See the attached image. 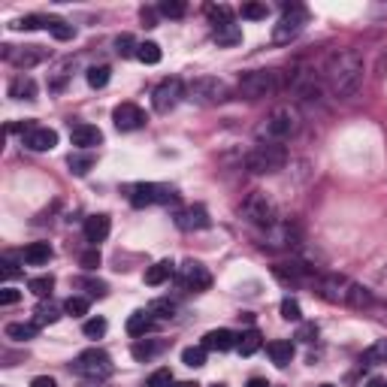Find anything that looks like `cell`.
<instances>
[{
  "label": "cell",
  "mask_w": 387,
  "mask_h": 387,
  "mask_svg": "<svg viewBox=\"0 0 387 387\" xmlns=\"http://www.w3.org/2000/svg\"><path fill=\"white\" fill-rule=\"evenodd\" d=\"M327 85L339 100H351L363 85V58L354 49H339L324 67Z\"/></svg>",
  "instance_id": "cell-1"
},
{
  "label": "cell",
  "mask_w": 387,
  "mask_h": 387,
  "mask_svg": "<svg viewBox=\"0 0 387 387\" xmlns=\"http://www.w3.org/2000/svg\"><path fill=\"white\" fill-rule=\"evenodd\" d=\"M318 293L327 302H339V306H348V309L372 306V291H366L363 284L345 279V275H324V279H318Z\"/></svg>",
  "instance_id": "cell-2"
},
{
  "label": "cell",
  "mask_w": 387,
  "mask_h": 387,
  "mask_svg": "<svg viewBox=\"0 0 387 387\" xmlns=\"http://www.w3.org/2000/svg\"><path fill=\"white\" fill-rule=\"evenodd\" d=\"M288 163V149L282 143H261L245 154V170L254 176H270V173L284 170Z\"/></svg>",
  "instance_id": "cell-3"
},
{
  "label": "cell",
  "mask_w": 387,
  "mask_h": 387,
  "mask_svg": "<svg viewBox=\"0 0 387 387\" xmlns=\"http://www.w3.org/2000/svg\"><path fill=\"white\" fill-rule=\"evenodd\" d=\"M300 124H302V118L293 106H275L272 112L263 118L261 136H266V143H284L300 131Z\"/></svg>",
  "instance_id": "cell-4"
},
{
  "label": "cell",
  "mask_w": 387,
  "mask_h": 387,
  "mask_svg": "<svg viewBox=\"0 0 387 387\" xmlns=\"http://www.w3.org/2000/svg\"><path fill=\"white\" fill-rule=\"evenodd\" d=\"M185 97L191 100V103H197V106H218V103H224V100L230 97V88H227L224 79L197 76V79H191L185 85Z\"/></svg>",
  "instance_id": "cell-5"
},
{
  "label": "cell",
  "mask_w": 387,
  "mask_h": 387,
  "mask_svg": "<svg viewBox=\"0 0 387 387\" xmlns=\"http://www.w3.org/2000/svg\"><path fill=\"white\" fill-rule=\"evenodd\" d=\"M279 91V73L275 70H251L239 76V97L245 100H263Z\"/></svg>",
  "instance_id": "cell-6"
},
{
  "label": "cell",
  "mask_w": 387,
  "mask_h": 387,
  "mask_svg": "<svg viewBox=\"0 0 387 387\" xmlns=\"http://www.w3.org/2000/svg\"><path fill=\"white\" fill-rule=\"evenodd\" d=\"M73 372L82 375V379H88V381H103L112 375V357L106 351H100V348H88V351H82L76 357Z\"/></svg>",
  "instance_id": "cell-7"
},
{
  "label": "cell",
  "mask_w": 387,
  "mask_h": 387,
  "mask_svg": "<svg viewBox=\"0 0 387 387\" xmlns=\"http://www.w3.org/2000/svg\"><path fill=\"white\" fill-rule=\"evenodd\" d=\"M306 22H309L306 6L288 3V6L282 9L279 24L272 27V40H275V43H291V40H297V36L302 34V27H306Z\"/></svg>",
  "instance_id": "cell-8"
},
{
  "label": "cell",
  "mask_w": 387,
  "mask_h": 387,
  "mask_svg": "<svg viewBox=\"0 0 387 387\" xmlns=\"http://www.w3.org/2000/svg\"><path fill=\"white\" fill-rule=\"evenodd\" d=\"M127 197H131L136 209H143V206H154V203H176L179 194L176 188L158 185V182H136V185L127 188Z\"/></svg>",
  "instance_id": "cell-9"
},
{
  "label": "cell",
  "mask_w": 387,
  "mask_h": 387,
  "mask_svg": "<svg viewBox=\"0 0 387 387\" xmlns=\"http://www.w3.org/2000/svg\"><path fill=\"white\" fill-rule=\"evenodd\" d=\"M242 215L257 227H272L275 224V203L263 191H251L242 203Z\"/></svg>",
  "instance_id": "cell-10"
},
{
  "label": "cell",
  "mask_w": 387,
  "mask_h": 387,
  "mask_svg": "<svg viewBox=\"0 0 387 387\" xmlns=\"http://www.w3.org/2000/svg\"><path fill=\"white\" fill-rule=\"evenodd\" d=\"M185 97V82L176 79V76H170V79H163L158 88H154V94H152V106H154V112H161V115H167L170 109H176L179 106V100Z\"/></svg>",
  "instance_id": "cell-11"
},
{
  "label": "cell",
  "mask_w": 387,
  "mask_h": 387,
  "mask_svg": "<svg viewBox=\"0 0 387 387\" xmlns=\"http://www.w3.org/2000/svg\"><path fill=\"white\" fill-rule=\"evenodd\" d=\"M3 58L18 70H31L40 61H45V49H40V45H3Z\"/></svg>",
  "instance_id": "cell-12"
},
{
  "label": "cell",
  "mask_w": 387,
  "mask_h": 387,
  "mask_svg": "<svg viewBox=\"0 0 387 387\" xmlns=\"http://www.w3.org/2000/svg\"><path fill=\"white\" fill-rule=\"evenodd\" d=\"M179 282L185 284L188 291H206L212 284V275L200 261H185L179 266Z\"/></svg>",
  "instance_id": "cell-13"
},
{
  "label": "cell",
  "mask_w": 387,
  "mask_h": 387,
  "mask_svg": "<svg viewBox=\"0 0 387 387\" xmlns=\"http://www.w3.org/2000/svg\"><path fill=\"white\" fill-rule=\"evenodd\" d=\"M112 122L118 131H140V127H145L149 118H145V112L136 103H118L112 109Z\"/></svg>",
  "instance_id": "cell-14"
},
{
  "label": "cell",
  "mask_w": 387,
  "mask_h": 387,
  "mask_svg": "<svg viewBox=\"0 0 387 387\" xmlns=\"http://www.w3.org/2000/svg\"><path fill=\"white\" fill-rule=\"evenodd\" d=\"M263 239H270V248H293L300 245V227L291 224V221H284V224L275 221L272 227H266Z\"/></svg>",
  "instance_id": "cell-15"
},
{
  "label": "cell",
  "mask_w": 387,
  "mask_h": 387,
  "mask_svg": "<svg viewBox=\"0 0 387 387\" xmlns=\"http://www.w3.org/2000/svg\"><path fill=\"white\" fill-rule=\"evenodd\" d=\"M176 227L185 230V233H191V230H206L209 227V212L206 206H185L176 212Z\"/></svg>",
  "instance_id": "cell-16"
},
{
  "label": "cell",
  "mask_w": 387,
  "mask_h": 387,
  "mask_svg": "<svg viewBox=\"0 0 387 387\" xmlns=\"http://www.w3.org/2000/svg\"><path fill=\"white\" fill-rule=\"evenodd\" d=\"M24 145L31 152H52L54 145H58V133L52 131V127H31V131L24 133Z\"/></svg>",
  "instance_id": "cell-17"
},
{
  "label": "cell",
  "mask_w": 387,
  "mask_h": 387,
  "mask_svg": "<svg viewBox=\"0 0 387 387\" xmlns=\"http://www.w3.org/2000/svg\"><path fill=\"white\" fill-rule=\"evenodd\" d=\"M70 140L79 152H91L94 145L103 143V133H100V127H94V124H76L70 131Z\"/></svg>",
  "instance_id": "cell-18"
},
{
  "label": "cell",
  "mask_w": 387,
  "mask_h": 387,
  "mask_svg": "<svg viewBox=\"0 0 387 387\" xmlns=\"http://www.w3.org/2000/svg\"><path fill=\"white\" fill-rule=\"evenodd\" d=\"M272 272H275V279H282L284 284H302V282H309V266L306 263H300V261H291V263H275L272 266Z\"/></svg>",
  "instance_id": "cell-19"
},
{
  "label": "cell",
  "mask_w": 387,
  "mask_h": 387,
  "mask_svg": "<svg viewBox=\"0 0 387 387\" xmlns=\"http://www.w3.org/2000/svg\"><path fill=\"white\" fill-rule=\"evenodd\" d=\"M239 345V336L233 330H209L206 336H203V348L206 351H230V348Z\"/></svg>",
  "instance_id": "cell-20"
},
{
  "label": "cell",
  "mask_w": 387,
  "mask_h": 387,
  "mask_svg": "<svg viewBox=\"0 0 387 387\" xmlns=\"http://www.w3.org/2000/svg\"><path fill=\"white\" fill-rule=\"evenodd\" d=\"M109 215H91L85 218V227H82V233H85V239L91 245H97V242H103V239L109 236Z\"/></svg>",
  "instance_id": "cell-21"
},
{
  "label": "cell",
  "mask_w": 387,
  "mask_h": 387,
  "mask_svg": "<svg viewBox=\"0 0 387 387\" xmlns=\"http://www.w3.org/2000/svg\"><path fill=\"white\" fill-rule=\"evenodd\" d=\"M9 97L13 100H36V82L31 76H15L9 82Z\"/></svg>",
  "instance_id": "cell-22"
},
{
  "label": "cell",
  "mask_w": 387,
  "mask_h": 387,
  "mask_svg": "<svg viewBox=\"0 0 387 387\" xmlns=\"http://www.w3.org/2000/svg\"><path fill=\"white\" fill-rule=\"evenodd\" d=\"M22 261H24L27 266H43V263H49V261H52V245H49V242H31V245L24 248Z\"/></svg>",
  "instance_id": "cell-23"
},
{
  "label": "cell",
  "mask_w": 387,
  "mask_h": 387,
  "mask_svg": "<svg viewBox=\"0 0 387 387\" xmlns=\"http://www.w3.org/2000/svg\"><path fill=\"white\" fill-rule=\"evenodd\" d=\"M266 351H270L275 366H288L293 360V342L291 339H275V342L266 345Z\"/></svg>",
  "instance_id": "cell-24"
},
{
  "label": "cell",
  "mask_w": 387,
  "mask_h": 387,
  "mask_svg": "<svg viewBox=\"0 0 387 387\" xmlns=\"http://www.w3.org/2000/svg\"><path fill=\"white\" fill-rule=\"evenodd\" d=\"M173 272H176V266H173V261H158V263H152L149 270H145V284L158 288V284L167 282Z\"/></svg>",
  "instance_id": "cell-25"
},
{
  "label": "cell",
  "mask_w": 387,
  "mask_h": 387,
  "mask_svg": "<svg viewBox=\"0 0 387 387\" xmlns=\"http://www.w3.org/2000/svg\"><path fill=\"white\" fill-rule=\"evenodd\" d=\"M152 327H154L152 312H133V315L127 318V333L131 336H145Z\"/></svg>",
  "instance_id": "cell-26"
},
{
  "label": "cell",
  "mask_w": 387,
  "mask_h": 387,
  "mask_svg": "<svg viewBox=\"0 0 387 387\" xmlns=\"http://www.w3.org/2000/svg\"><path fill=\"white\" fill-rule=\"evenodd\" d=\"M6 339H15V342H31L36 339V324H24V321H13V324H6Z\"/></svg>",
  "instance_id": "cell-27"
},
{
  "label": "cell",
  "mask_w": 387,
  "mask_h": 387,
  "mask_svg": "<svg viewBox=\"0 0 387 387\" xmlns=\"http://www.w3.org/2000/svg\"><path fill=\"white\" fill-rule=\"evenodd\" d=\"M206 15L215 27H224V24H233V9L227 3H206Z\"/></svg>",
  "instance_id": "cell-28"
},
{
  "label": "cell",
  "mask_w": 387,
  "mask_h": 387,
  "mask_svg": "<svg viewBox=\"0 0 387 387\" xmlns=\"http://www.w3.org/2000/svg\"><path fill=\"white\" fill-rule=\"evenodd\" d=\"M212 36H215L218 45H236V43H242V27H239V24H224V27H215Z\"/></svg>",
  "instance_id": "cell-29"
},
{
  "label": "cell",
  "mask_w": 387,
  "mask_h": 387,
  "mask_svg": "<svg viewBox=\"0 0 387 387\" xmlns=\"http://www.w3.org/2000/svg\"><path fill=\"white\" fill-rule=\"evenodd\" d=\"M263 345V336H261V330H248V333H242V336H239V354H242V357H251L254 351H257V348H261Z\"/></svg>",
  "instance_id": "cell-30"
},
{
  "label": "cell",
  "mask_w": 387,
  "mask_h": 387,
  "mask_svg": "<svg viewBox=\"0 0 387 387\" xmlns=\"http://www.w3.org/2000/svg\"><path fill=\"white\" fill-rule=\"evenodd\" d=\"M61 318V309L54 306V302H40L34 312V324L36 327H45V324H54V321Z\"/></svg>",
  "instance_id": "cell-31"
},
{
  "label": "cell",
  "mask_w": 387,
  "mask_h": 387,
  "mask_svg": "<svg viewBox=\"0 0 387 387\" xmlns=\"http://www.w3.org/2000/svg\"><path fill=\"white\" fill-rule=\"evenodd\" d=\"M67 163H70V170L76 173V176H85V173L94 167V154H91V152H73L67 158Z\"/></svg>",
  "instance_id": "cell-32"
},
{
  "label": "cell",
  "mask_w": 387,
  "mask_h": 387,
  "mask_svg": "<svg viewBox=\"0 0 387 387\" xmlns=\"http://www.w3.org/2000/svg\"><path fill=\"white\" fill-rule=\"evenodd\" d=\"M182 363L191 366V370H200V366H206V348L203 345H191L182 351Z\"/></svg>",
  "instance_id": "cell-33"
},
{
  "label": "cell",
  "mask_w": 387,
  "mask_h": 387,
  "mask_svg": "<svg viewBox=\"0 0 387 387\" xmlns=\"http://www.w3.org/2000/svg\"><path fill=\"white\" fill-rule=\"evenodd\" d=\"M149 312L154 318H161V321H170V318H176V312H179V306L173 300H154L152 306H149Z\"/></svg>",
  "instance_id": "cell-34"
},
{
  "label": "cell",
  "mask_w": 387,
  "mask_h": 387,
  "mask_svg": "<svg viewBox=\"0 0 387 387\" xmlns=\"http://www.w3.org/2000/svg\"><path fill=\"white\" fill-rule=\"evenodd\" d=\"M109 79H112V70H109L106 64H100V67H91L88 70V85L91 88H106Z\"/></svg>",
  "instance_id": "cell-35"
},
{
  "label": "cell",
  "mask_w": 387,
  "mask_h": 387,
  "mask_svg": "<svg viewBox=\"0 0 387 387\" xmlns=\"http://www.w3.org/2000/svg\"><path fill=\"white\" fill-rule=\"evenodd\" d=\"M363 363H387V339H379L363 351Z\"/></svg>",
  "instance_id": "cell-36"
},
{
  "label": "cell",
  "mask_w": 387,
  "mask_h": 387,
  "mask_svg": "<svg viewBox=\"0 0 387 387\" xmlns=\"http://www.w3.org/2000/svg\"><path fill=\"white\" fill-rule=\"evenodd\" d=\"M27 288H31V293H36V297H52L54 279L52 275H36V279L27 282Z\"/></svg>",
  "instance_id": "cell-37"
},
{
  "label": "cell",
  "mask_w": 387,
  "mask_h": 387,
  "mask_svg": "<svg viewBox=\"0 0 387 387\" xmlns=\"http://www.w3.org/2000/svg\"><path fill=\"white\" fill-rule=\"evenodd\" d=\"M158 351H161V345L158 342H149V339H145V342L140 339V342H133V348H131V354L136 357V360H152Z\"/></svg>",
  "instance_id": "cell-38"
},
{
  "label": "cell",
  "mask_w": 387,
  "mask_h": 387,
  "mask_svg": "<svg viewBox=\"0 0 387 387\" xmlns=\"http://www.w3.org/2000/svg\"><path fill=\"white\" fill-rule=\"evenodd\" d=\"M115 49H118V54H122V58H136V52H140V43H136L131 34H122L115 40Z\"/></svg>",
  "instance_id": "cell-39"
},
{
  "label": "cell",
  "mask_w": 387,
  "mask_h": 387,
  "mask_svg": "<svg viewBox=\"0 0 387 387\" xmlns=\"http://www.w3.org/2000/svg\"><path fill=\"white\" fill-rule=\"evenodd\" d=\"M158 13L167 15V18H182L188 13V3H185V0H163V3L158 6Z\"/></svg>",
  "instance_id": "cell-40"
},
{
  "label": "cell",
  "mask_w": 387,
  "mask_h": 387,
  "mask_svg": "<svg viewBox=\"0 0 387 387\" xmlns=\"http://www.w3.org/2000/svg\"><path fill=\"white\" fill-rule=\"evenodd\" d=\"M49 31H52L54 40H73V36H76V31H73V24L61 22V18H52V15H49Z\"/></svg>",
  "instance_id": "cell-41"
},
{
  "label": "cell",
  "mask_w": 387,
  "mask_h": 387,
  "mask_svg": "<svg viewBox=\"0 0 387 387\" xmlns=\"http://www.w3.org/2000/svg\"><path fill=\"white\" fill-rule=\"evenodd\" d=\"M13 27L15 31H40V27H49V18L45 15H24V18H18Z\"/></svg>",
  "instance_id": "cell-42"
},
{
  "label": "cell",
  "mask_w": 387,
  "mask_h": 387,
  "mask_svg": "<svg viewBox=\"0 0 387 387\" xmlns=\"http://www.w3.org/2000/svg\"><path fill=\"white\" fill-rule=\"evenodd\" d=\"M136 58L143 64H158L161 61V45L158 43H140V52H136Z\"/></svg>",
  "instance_id": "cell-43"
},
{
  "label": "cell",
  "mask_w": 387,
  "mask_h": 387,
  "mask_svg": "<svg viewBox=\"0 0 387 387\" xmlns=\"http://www.w3.org/2000/svg\"><path fill=\"white\" fill-rule=\"evenodd\" d=\"M64 312L73 318H82V315H88V297H70L67 302H64Z\"/></svg>",
  "instance_id": "cell-44"
},
{
  "label": "cell",
  "mask_w": 387,
  "mask_h": 387,
  "mask_svg": "<svg viewBox=\"0 0 387 387\" xmlns=\"http://www.w3.org/2000/svg\"><path fill=\"white\" fill-rule=\"evenodd\" d=\"M282 318H284V321H302L300 302L291 300V297H284V300H282Z\"/></svg>",
  "instance_id": "cell-45"
},
{
  "label": "cell",
  "mask_w": 387,
  "mask_h": 387,
  "mask_svg": "<svg viewBox=\"0 0 387 387\" xmlns=\"http://www.w3.org/2000/svg\"><path fill=\"white\" fill-rule=\"evenodd\" d=\"M76 288H85L88 297H106V284L97 279H76Z\"/></svg>",
  "instance_id": "cell-46"
},
{
  "label": "cell",
  "mask_w": 387,
  "mask_h": 387,
  "mask_svg": "<svg viewBox=\"0 0 387 387\" xmlns=\"http://www.w3.org/2000/svg\"><path fill=\"white\" fill-rule=\"evenodd\" d=\"M82 333H85L88 339H100V336L106 333V321L103 318H88L85 327H82Z\"/></svg>",
  "instance_id": "cell-47"
},
{
  "label": "cell",
  "mask_w": 387,
  "mask_h": 387,
  "mask_svg": "<svg viewBox=\"0 0 387 387\" xmlns=\"http://www.w3.org/2000/svg\"><path fill=\"white\" fill-rule=\"evenodd\" d=\"M173 384V372L170 370H158L145 379V387H170Z\"/></svg>",
  "instance_id": "cell-48"
},
{
  "label": "cell",
  "mask_w": 387,
  "mask_h": 387,
  "mask_svg": "<svg viewBox=\"0 0 387 387\" xmlns=\"http://www.w3.org/2000/svg\"><path fill=\"white\" fill-rule=\"evenodd\" d=\"M266 3H245L242 6V18H251V22H257V18H266Z\"/></svg>",
  "instance_id": "cell-49"
},
{
  "label": "cell",
  "mask_w": 387,
  "mask_h": 387,
  "mask_svg": "<svg viewBox=\"0 0 387 387\" xmlns=\"http://www.w3.org/2000/svg\"><path fill=\"white\" fill-rule=\"evenodd\" d=\"M82 266H85V270H97V266H100V251H97V248H91V251L82 254Z\"/></svg>",
  "instance_id": "cell-50"
},
{
  "label": "cell",
  "mask_w": 387,
  "mask_h": 387,
  "mask_svg": "<svg viewBox=\"0 0 387 387\" xmlns=\"http://www.w3.org/2000/svg\"><path fill=\"white\" fill-rule=\"evenodd\" d=\"M297 339H302V342H315V339H318V324H302Z\"/></svg>",
  "instance_id": "cell-51"
},
{
  "label": "cell",
  "mask_w": 387,
  "mask_h": 387,
  "mask_svg": "<svg viewBox=\"0 0 387 387\" xmlns=\"http://www.w3.org/2000/svg\"><path fill=\"white\" fill-rule=\"evenodd\" d=\"M22 300V293H18L15 288H3L0 291V306H13V302Z\"/></svg>",
  "instance_id": "cell-52"
},
{
  "label": "cell",
  "mask_w": 387,
  "mask_h": 387,
  "mask_svg": "<svg viewBox=\"0 0 387 387\" xmlns=\"http://www.w3.org/2000/svg\"><path fill=\"white\" fill-rule=\"evenodd\" d=\"M0 266H3V279H13V275H18V266L13 263V257H3Z\"/></svg>",
  "instance_id": "cell-53"
},
{
  "label": "cell",
  "mask_w": 387,
  "mask_h": 387,
  "mask_svg": "<svg viewBox=\"0 0 387 387\" xmlns=\"http://www.w3.org/2000/svg\"><path fill=\"white\" fill-rule=\"evenodd\" d=\"M140 18H143L145 27H154V22H158V13H154V9H143Z\"/></svg>",
  "instance_id": "cell-54"
},
{
  "label": "cell",
  "mask_w": 387,
  "mask_h": 387,
  "mask_svg": "<svg viewBox=\"0 0 387 387\" xmlns=\"http://www.w3.org/2000/svg\"><path fill=\"white\" fill-rule=\"evenodd\" d=\"M31 387H58V384H54V379H49V375H36Z\"/></svg>",
  "instance_id": "cell-55"
},
{
  "label": "cell",
  "mask_w": 387,
  "mask_h": 387,
  "mask_svg": "<svg viewBox=\"0 0 387 387\" xmlns=\"http://www.w3.org/2000/svg\"><path fill=\"white\" fill-rule=\"evenodd\" d=\"M245 387H272V384L266 381V379H251V381H248Z\"/></svg>",
  "instance_id": "cell-56"
},
{
  "label": "cell",
  "mask_w": 387,
  "mask_h": 387,
  "mask_svg": "<svg viewBox=\"0 0 387 387\" xmlns=\"http://www.w3.org/2000/svg\"><path fill=\"white\" fill-rule=\"evenodd\" d=\"M366 387H384V381L381 379H372V381H366Z\"/></svg>",
  "instance_id": "cell-57"
},
{
  "label": "cell",
  "mask_w": 387,
  "mask_h": 387,
  "mask_svg": "<svg viewBox=\"0 0 387 387\" xmlns=\"http://www.w3.org/2000/svg\"><path fill=\"white\" fill-rule=\"evenodd\" d=\"M176 387H200V384H197V381H179Z\"/></svg>",
  "instance_id": "cell-58"
},
{
  "label": "cell",
  "mask_w": 387,
  "mask_h": 387,
  "mask_svg": "<svg viewBox=\"0 0 387 387\" xmlns=\"http://www.w3.org/2000/svg\"><path fill=\"white\" fill-rule=\"evenodd\" d=\"M212 387H224V384H221V381H215V384H212Z\"/></svg>",
  "instance_id": "cell-59"
},
{
  "label": "cell",
  "mask_w": 387,
  "mask_h": 387,
  "mask_svg": "<svg viewBox=\"0 0 387 387\" xmlns=\"http://www.w3.org/2000/svg\"><path fill=\"white\" fill-rule=\"evenodd\" d=\"M318 387H336V384H318Z\"/></svg>",
  "instance_id": "cell-60"
},
{
  "label": "cell",
  "mask_w": 387,
  "mask_h": 387,
  "mask_svg": "<svg viewBox=\"0 0 387 387\" xmlns=\"http://www.w3.org/2000/svg\"><path fill=\"white\" fill-rule=\"evenodd\" d=\"M384 387H387V381H384Z\"/></svg>",
  "instance_id": "cell-61"
}]
</instances>
